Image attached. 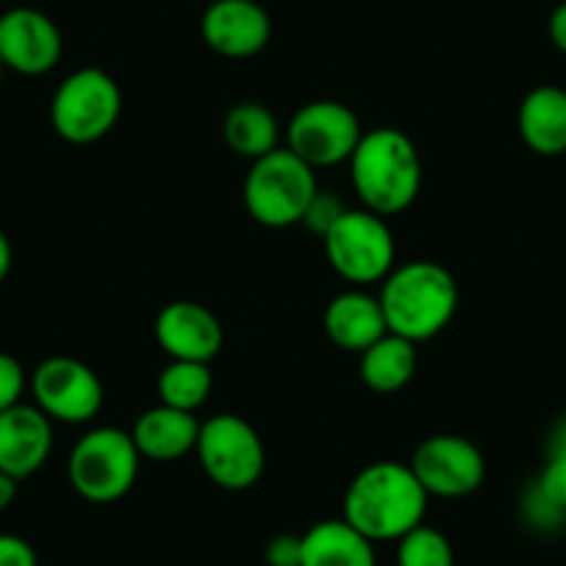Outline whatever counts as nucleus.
<instances>
[{"mask_svg": "<svg viewBox=\"0 0 566 566\" xmlns=\"http://www.w3.org/2000/svg\"><path fill=\"white\" fill-rule=\"evenodd\" d=\"M428 492L408 464L375 461L350 481L342 503V520L369 542H397L422 525Z\"/></svg>", "mask_w": 566, "mask_h": 566, "instance_id": "1", "label": "nucleus"}, {"mask_svg": "<svg viewBox=\"0 0 566 566\" xmlns=\"http://www.w3.org/2000/svg\"><path fill=\"white\" fill-rule=\"evenodd\" d=\"M380 283L378 301L389 334L413 345L442 334L459 312V283L439 261H408L395 266Z\"/></svg>", "mask_w": 566, "mask_h": 566, "instance_id": "2", "label": "nucleus"}, {"mask_svg": "<svg viewBox=\"0 0 566 566\" xmlns=\"http://www.w3.org/2000/svg\"><path fill=\"white\" fill-rule=\"evenodd\" d=\"M350 181L364 209L380 217L406 211L422 189V159L408 134L380 125L361 136L350 156Z\"/></svg>", "mask_w": 566, "mask_h": 566, "instance_id": "3", "label": "nucleus"}, {"mask_svg": "<svg viewBox=\"0 0 566 566\" xmlns=\"http://www.w3.org/2000/svg\"><path fill=\"white\" fill-rule=\"evenodd\" d=\"M317 189V170L297 159L290 148H277L250 161L244 209L264 228L301 226Z\"/></svg>", "mask_w": 566, "mask_h": 566, "instance_id": "4", "label": "nucleus"}, {"mask_svg": "<svg viewBox=\"0 0 566 566\" xmlns=\"http://www.w3.org/2000/svg\"><path fill=\"white\" fill-rule=\"evenodd\" d=\"M142 455L123 428H95L75 442L67 461L70 486L90 503L108 505L134 489Z\"/></svg>", "mask_w": 566, "mask_h": 566, "instance_id": "5", "label": "nucleus"}, {"mask_svg": "<svg viewBox=\"0 0 566 566\" xmlns=\"http://www.w3.org/2000/svg\"><path fill=\"white\" fill-rule=\"evenodd\" d=\"M123 114L119 84L101 67H81L59 84L51 101V125L70 145H92L112 134Z\"/></svg>", "mask_w": 566, "mask_h": 566, "instance_id": "6", "label": "nucleus"}, {"mask_svg": "<svg viewBox=\"0 0 566 566\" xmlns=\"http://www.w3.org/2000/svg\"><path fill=\"white\" fill-rule=\"evenodd\" d=\"M195 453L206 478L226 492L253 489L264 475V442L253 424L237 413H217L200 422Z\"/></svg>", "mask_w": 566, "mask_h": 566, "instance_id": "7", "label": "nucleus"}, {"mask_svg": "<svg viewBox=\"0 0 566 566\" xmlns=\"http://www.w3.org/2000/svg\"><path fill=\"white\" fill-rule=\"evenodd\" d=\"M323 244L331 266L358 286L384 281L395 270L397 248L389 222L369 209H347Z\"/></svg>", "mask_w": 566, "mask_h": 566, "instance_id": "8", "label": "nucleus"}, {"mask_svg": "<svg viewBox=\"0 0 566 566\" xmlns=\"http://www.w3.org/2000/svg\"><path fill=\"white\" fill-rule=\"evenodd\" d=\"M364 130L356 112L339 101H312L286 125V148L308 167H336L350 161Z\"/></svg>", "mask_w": 566, "mask_h": 566, "instance_id": "9", "label": "nucleus"}, {"mask_svg": "<svg viewBox=\"0 0 566 566\" xmlns=\"http://www.w3.org/2000/svg\"><path fill=\"white\" fill-rule=\"evenodd\" d=\"M34 406L53 422L84 424L101 413L106 389L95 369L73 356H51L29 378Z\"/></svg>", "mask_w": 566, "mask_h": 566, "instance_id": "10", "label": "nucleus"}, {"mask_svg": "<svg viewBox=\"0 0 566 566\" xmlns=\"http://www.w3.org/2000/svg\"><path fill=\"white\" fill-rule=\"evenodd\" d=\"M411 472L428 497L459 500L478 492L486 481V459L475 442L455 433H437L417 444L411 461Z\"/></svg>", "mask_w": 566, "mask_h": 566, "instance_id": "11", "label": "nucleus"}, {"mask_svg": "<svg viewBox=\"0 0 566 566\" xmlns=\"http://www.w3.org/2000/svg\"><path fill=\"white\" fill-rule=\"evenodd\" d=\"M64 40L45 12L14 7L0 14V59L20 75H45L62 62Z\"/></svg>", "mask_w": 566, "mask_h": 566, "instance_id": "12", "label": "nucleus"}, {"mask_svg": "<svg viewBox=\"0 0 566 566\" xmlns=\"http://www.w3.org/2000/svg\"><path fill=\"white\" fill-rule=\"evenodd\" d=\"M203 42L226 59H250L272 40V20L259 0H214L200 20Z\"/></svg>", "mask_w": 566, "mask_h": 566, "instance_id": "13", "label": "nucleus"}, {"mask_svg": "<svg viewBox=\"0 0 566 566\" xmlns=\"http://www.w3.org/2000/svg\"><path fill=\"white\" fill-rule=\"evenodd\" d=\"M156 342L170 361L211 364L226 345V331L209 306L176 301L167 303L156 317Z\"/></svg>", "mask_w": 566, "mask_h": 566, "instance_id": "14", "label": "nucleus"}, {"mask_svg": "<svg viewBox=\"0 0 566 566\" xmlns=\"http://www.w3.org/2000/svg\"><path fill=\"white\" fill-rule=\"evenodd\" d=\"M53 450V419L34 402L0 411V472L25 481L48 464Z\"/></svg>", "mask_w": 566, "mask_h": 566, "instance_id": "15", "label": "nucleus"}, {"mask_svg": "<svg viewBox=\"0 0 566 566\" xmlns=\"http://www.w3.org/2000/svg\"><path fill=\"white\" fill-rule=\"evenodd\" d=\"M136 450L142 459L159 461H178L184 455L195 453V444L200 437V419L189 411H178V408L159 406L142 411L139 419L130 428Z\"/></svg>", "mask_w": 566, "mask_h": 566, "instance_id": "16", "label": "nucleus"}, {"mask_svg": "<svg viewBox=\"0 0 566 566\" xmlns=\"http://www.w3.org/2000/svg\"><path fill=\"white\" fill-rule=\"evenodd\" d=\"M323 328L328 339L347 353H364L380 336L389 334L378 295H369V292L361 290L336 295L325 306Z\"/></svg>", "mask_w": 566, "mask_h": 566, "instance_id": "17", "label": "nucleus"}, {"mask_svg": "<svg viewBox=\"0 0 566 566\" xmlns=\"http://www.w3.org/2000/svg\"><path fill=\"white\" fill-rule=\"evenodd\" d=\"M516 130L536 156L566 154V90L542 84L527 92L516 112Z\"/></svg>", "mask_w": 566, "mask_h": 566, "instance_id": "18", "label": "nucleus"}, {"mask_svg": "<svg viewBox=\"0 0 566 566\" xmlns=\"http://www.w3.org/2000/svg\"><path fill=\"white\" fill-rule=\"evenodd\" d=\"M301 566H378L375 542L347 520H323L301 536Z\"/></svg>", "mask_w": 566, "mask_h": 566, "instance_id": "19", "label": "nucleus"}, {"mask_svg": "<svg viewBox=\"0 0 566 566\" xmlns=\"http://www.w3.org/2000/svg\"><path fill=\"white\" fill-rule=\"evenodd\" d=\"M358 356H361L358 373H361L364 386L380 395H395L406 389L417 373V345L397 334L380 336Z\"/></svg>", "mask_w": 566, "mask_h": 566, "instance_id": "20", "label": "nucleus"}, {"mask_svg": "<svg viewBox=\"0 0 566 566\" xmlns=\"http://www.w3.org/2000/svg\"><path fill=\"white\" fill-rule=\"evenodd\" d=\"M222 136H226V145L233 154L250 161L281 148V125H277L275 114L264 103L255 101L237 103L226 114Z\"/></svg>", "mask_w": 566, "mask_h": 566, "instance_id": "21", "label": "nucleus"}, {"mask_svg": "<svg viewBox=\"0 0 566 566\" xmlns=\"http://www.w3.org/2000/svg\"><path fill=\"white\" fill-rule=\"evenodd\" d=\"M214 389L211 364L203 361H170L159 375V402L178 408V411L195 413Z\"/></svg>", "mask_w": 566, "mask_h": 566, "instance_id": "22", "label": "nucleus"}, {"mask_svg": "<svg viewBox=\"0 0 566 566\" xmlns=\"http://www.w3.org/2000/svg\"><path fill=\"white\" fill-rule=\"evenodd\" d=\"M397 566H455L450 538L431 525H417L397 538Z\"/></svg>", "mask_w": 566, "mask_h": 566, "instance_id": "23", "label": "nucleus"}, {"mask_svg": "<svg viewBox=\"0 0 566 566\" xmlns=\"http://www.w3.org/2000/svg\"><path fill=\"white\" fill-rule=\"evenodd\" d=\"M520 511H522V520L538 533H555L566 525V511L560 509V505H555L553 500L536 486V483H531V486L525 489Z\"/></svg>", "mask_w": 566, "mask_h": 566, "instance_id": "24", "label": "nucleus"}, {"mask_svg": "<svg viewBox=\"0 0 566 566\" xmlns=\"http://www.w3.org/2000/svg\"><path fill=\"white\" fill-rule=\"evenodd\" d=\"M347 211L345 200L339 198L336 192H325V189H317V195H314V200L308 203L306 214H303L301 226H306L308 231L314 233V237L323 239L325 233L331 231V228L336 226V222L342 220V214Z\"/></svg>", "mask_w": 566, "mask_h": 566, "instance_id": "25", "label": "nucleus"}, {"mask_svg": "<svg viewBox=\"0 0 566 566\" xmlns=\"http://www.w3.org/2000/svg\"><path fill=\"white\" fill-rule=\"evenodd\" d=\"M25 386H29V375H25L23 364L12 353L0 350V411L23 402Z\"/></svg>", "mask_w": 566, "mask_h": 566, "instance_id": "26", "label": "nucleus"}, {"mask_svg": "<svg viewBox=\"0 0 566 566\" xmlns=\"http://www.w3.org/2000/svg\"><path fill=\"white\" fill-rule=\"evenodd\" d=\"M533 483L566 511V455H547V464Z\"/></svg>", "mask_w": 566, "mask_h": 566, "instance_id": "27", "label": "nucleus"}, {"mask_svg": "<svg viewBox=\"0 0 566 566\" xmlns=\"http://www.w3.org/2000/svg\"><path fill=\"white\" fill-rule=\"evenodd\" d=\"M303 558V542L301 536L292 533H281V536L270 538L264 547L266 566H301Z\"/></svg>", "mask_w": 566, "mask_h": 566, "instance_id": "28", "label": "nucleus"}, {"mask_svg": "<svg viewBox=\"0 0 566 566\" xmlns=\"http://www.w3.org/2000/svg\"><path fill=\"white\" fill-rule=\"evenodd\" d=\"M0 566H40V558L23 536L0 533Z\"/></svg>", "mask_w": 566, "mask_h": 566, "instance_id": "29", "label": "nucleus"}, {"mask_svg": "<svg viewBox=\"0 0 566 566\" xmlns=\"http://www.w3.org/2000/svg\"><path fill=\"white\" fill-rule=\"evenodd\" d=\"M547 31H549V42H553V45L566 56V3H558V7L553 9Z\"/></svg>", "mask_w": 566, "mask_h": 566, "instance_id": "30", "label": "nucleus"}, {"mask_svg": "<svg viewBox=\"0 0 566 566\" xmlns=\"http://www.w3.org/2000/svg\"><path fill=\"white\" fill-rule=\"evenodd\" d=\"M547 455H566V417L558 419L553 428V433H549Z\"/></svg>", "mask_w": 566, "mask_h": 566, "instance_id": "31", "label": "nucleus"}, {"mask_svg": "<svg viewBox=\"0 0 566 566\" xmlns=\"http://www.w3.org/2000/svg\"><path fill=\"white\" fill-rule=\"evenodd\" d=\"M14 497H18V481L7 472H0V514L14 503Z\"/></svg>", "mask_w": 566, "mask_h": 566, "instance_id": "32", "label": "nucleus"}, {"mask_svg": "<svg viewBox=\"0 0 566 566\" xmlns=\"http://www.w3.org/2000/svg\"><path fill=\"white\" fill-rule=\"evenodd\" d=\"M12 264H14L12 242H9L7 233L0 231V283H3L9 277V272H12Z\"/></svg>", "mask_w": 566, "mask_h": 566, "instance_id": "33", "label": "nucleus"}, {"mask_svg": "<svg viewBox=\"0 0 566 566\" xmlns=\"http://www.w3.org/2000/svg\"><path fill=\"white\" fill-rule=\"evenodd\" d=\"M0 70H7V67H3V59H0Z\"/></svg>", "mask_w": 566, "mask_h": 566, "instance_id": "34", "label": "nucleus"}, {"mask_svg": "<svg viewBox=\"0 0 566 566\" xmlns=\"http://www.w3.org/2000/svg\"><path fill=\"white\" fill-rule=\"evenodd\" d=\"M206 3H214V0H206Z\"/></svg>", "mask_w": 566, "mask_h": 566, "instance_id": "35", "label": "nucleus"}, {"mask_svg": "<svg viewBox=\"0 0 566 566\" xmlns=\"http://www.w3.org/2000/svg\"><path fill=\"white\" fill-rule=\"evenodd\" d=\"M558 3H566V0H558Z\"/></svg>", "mask_w": 566, "mask_h": 566, "instance_id": "36", "label": "nucleus"}]
</instances>
